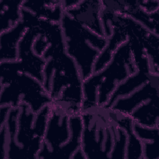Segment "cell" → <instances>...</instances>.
<instances>
[{
  "instance_id": "1",
  "label": "cell",
  "mask_w": 159,
  "mask_h": 159,
  "mask_svg": "<svg viewBox=\"0 0 159 159\" xmlns=\"http://www.w3.org/2000/svg\"><path fill=\"white\" fill-rule=\"evenodd\" d=\"M136 71L127 41L116 50L111 60L102 70L84 80L82 111H89L97 106L99 109L104 107L116 87Z\"/></svg>"
},
{
  "instance_id": "2",
  "label": "cell",
  "mask_w": 159,
  "mask_h": 159,
  "mask_svg": "<svg viewBox=\"0 0 159 159\" xmlns=\"http://www.w3.org/2000/svg\"><path fill=\"white\" fill-rule=\"evenodd\" d=\"M60 24L66 52L79 66L84 81L93 73L94 63L100 51L106 47L107 39L94 34L65 12Z\"/></svg>"
},
{
  "instance_id": "3",
  "label": "cell",
  "mask_w": 159,
  "mask_h": 159,
  "mask_svg": "<svg viewBox=\"0 0 159 159\" xmlns=\"http://www.w3.org/2000/svg\"><path fill=\"white\" fill-rule=\"evenodd\" d=\"M38 17L31 12H26L22 16V22L27 30L18 43L19 65L20 73H27L43 85V68L45 60L36 56L32 52V43L39 33L37 25Z\"/></svg>"
},
{
  "instance_id": "4",
  "label": "cell",
  "mask_w": 159,
  "mask_h": 159,
  "mask_svg": "<svg viewBox=\"0 0 159 159\" xmlns=\"http://www.w3.org/2000/svg\"><path fill=\"white\" fill-rule=\"evenodd\" d=\"M50 106L43 142L55 150L71 137L70 116L55 104L51 103Z\"/></svg>"
},
{
  "instance_id": "5",
  "label": "cell",
  "mask_w": 159,
  "mask_h": 159,
  "mask_svg": "<svg viewBox=\"0 0 159 159\" xmlns=\"http://www.w3.org/2000/svg\"><path fill=\"white\" fill-rule=\"evenodd\" d=\"M101 8V1H80L76 6L65 10V12L83 25L87 26L98 35L106 38L99 19Z\"/></svg>"
},
{
  "instance_id": "6",
  "label": "cell",
  "mask_w": 159,
  "mask_h": 159,
  "mask_svg": "<svg viewBox=\"0 0 159 159\" xmlns=\"http://www.w3.org/2000/svg\"><path fill=\"white\" fill-rule=\"evenodd\" d=\"M71 137L68 143L62 147H59L51 151L47 145L42 143V148L40 150L38 158H69L81 145V135L83 127V120L81 115L70 117Z\"/></svg>"
},
{
  "instance_id": "7",
  "label": "cell",
  "mask_w": 159,
  "mask_h": 159,
  "mask_svg": "<svg viewBox=\"0 0 159 159\" xmlns=\"http://www.w3.org/2000/svg\"><path fill=\"white\" fill-rule=\"evenodd\" d=\"M158 97V75L154 74L142 88L129 98L119 99L109 110L116 113L129 116L137 105L142 101ZM109 110V109H108Z\"/></svg>"
},
{
  "instance_id": "8",
  "label": "cell",
  "mask_w": 159,
  "mask_h": 159,
  "mask_svg": "<svg viewBox=\"0 0 159 159\" xmlns=\"http://www.w3.org/2000/svg\"><path fill=\"white\" fill-rule=\"evenodd\" d=\"M22 7L27 10H31L38 17L45 18L46 20L59 24L61 20L65 10L61 1H25Z\"/></svg>"
},
{
  "instance_id": "9",
  "label": "cell",
  "mask_w": 159,
  "mask_h": 159,
  "mask_svg": "<svg viewBox=\"0 0 159 159\" xmlns=\"http://www.w3.org/2000/svg\"><path fill=\"white\" fill-rule=\"evenodd\" d=\"M27 30V27L21 20L9 30L1 32V60L6 61L17 60V45Z\"/></svg>"
},
{
  "instance_id": "10",
  "label": "cell",
  "mask_w": 159,
  "mask_h": 159,
  "mask_svg": "<svg viewBox=\"0 0 159 159\" xmlns=\"http://www.w3.org/2000/svg\"><path fill=\"white\" fill-rule=\"evenodd\" d=\"M154 74L155 73L150 71L137 70L134 74L130 75L127 79L116 87L111 95L106 104L104 107L101 109L105 110L109 109L119 97L130 94L137 87L143 84H145L150 80Z\"/></svg>"
},
{
  "instance_id": "11",
  "label": "cell",
  "mask_w": 159,
  "mask_h": 159,
  "mask_svg": "<svg viewBox=\"0 0 159 159\" xmlns=\"http://www.w3.org/2000/svg\"><path fill=\"white\" fill-rule=\"evenodd\" d=\"M159 110L158 97L148 101L138 109L134 110L129 116L134 122L144 127H158Z\"/></svg>"
},
{
  "instance_id": "12",
  "label": "cell",
  "mask_w": 159,
  "mask_h": 159,
  "mask_svg": "<svg viewBox=\"0 0 159 159\" xmlns=\"http://www.w3.org/2000/svg\"><path fill=\"white\" fill-rule=\"evenodd\" d=\"M23 1L1 0V32L15 27L22 20L21 8Z\"/></svg>"
},
{
  "instance_id": "13",
  "label": "cell",
  "mask_w": 159,
  "mask_h": 159,
  "mask_svg": "<svg viewBox=\"0 0 159 159\" xmlns=\"http://www.w3.org/2000/svg\"><path fill=\"white\" fill-rule=\"evenodd\" d=\"M133 130L142 142L158 140V127L148 128L147 127H144L137 123L133 122Z\"/></svg>"
},
{
  "instance_id": "14",
  "label": "cell",
  "mask_w": 159,
  "mask_h": 159,
  "mask_svg": "<svg viewBox=\"0 0 159 159\" xmlns=\"http://www.w3.org/2000/svg\"><path fill=\"white\" fill-rule=\"evenodd\" d=\"M158 140L142 142L143 158L148 159H158L159 150Z\"/></svg>"
},
{
  "instance_id": "15",
  "label": "cell",
  "mask_w": 159,
  "mask_h": 159,
  "mask_svg": "<svg viewBox=\"0 0 159 159\" xmlns=\"http://www.w3.org/2000/svg\"><path fill=\"white\" fill-rule=\"evenodd\" d=\"M48 43V42L47 40L45 37L42 35V37L34 43V51H35L37 55H42V53L45 51V49Z\"/></svg>"
},
{
  "instance_id": "16",
  "label": "cell",
  "mask_w": 159,
  "mask_h": 159,
  "mask_svg": "<svg viewBox=\"0 0 159 159\" xmlns=\"http://www.w3.org/2000/svg\"><path fill=\"white\" fill-rule=\"evenodd\" d=\"M1 158H2L4 157V144H5V130L3 129V127H1Z\"/></svg>"
}]
</instances>
